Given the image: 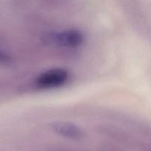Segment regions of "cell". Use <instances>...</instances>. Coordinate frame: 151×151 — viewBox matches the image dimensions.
<instances>
[{
  "mask_svg": "<svg viewBox=\"0 0 151 151\" xmlns=\"http://www.w3.org/2000/svg\"><path fill=\"white\" fill-rule=\"evenodd\" d=\"M69 78L67 71L63 69H52L43 72L36 79V85L40 88H52L63 86Z\"/></svg>",
  "mask_w": 151,
  "mask_h": 151,
  "instance_id": "2",
  "label": "cell"
},
{
  "mask_svg": "<svg viewBox=\"0 0 151 151\" xmlns=\"http://www.w3.org/2000/svg\"><path fill=\"white\" fill-rule=\"evenodd\" d=\"M10 60V58L7 53L0 48V63H7Z\"/></svg>",
  "mask_w": 151,
  "mask_h": 151,
  "instance_id": "4",
  "label": "cell"
},
{
  "mask_svg": "<svg viewBox=\"0 0 151 151\" xmlns=\"http://www.w3.org/2000/svg\"><path fill=\"white\" fill-rule=\"evenodd\" d=\"M84 38L81 31L75 29H66L61 32L50 33L45 37L48 44H55L63 47L75 48L82 44Z\"/></svg>",
  "mask_w": 151,
  "mask_h": 151,
  "instance_id": "1",
  "label": "cell"
},
{
  "mask_svg": "<svg viewBox=\"0 0 151 151\" xmlns=\"http://www.w3.org/2000/svg\"><path fill=\"white\" fill-rule=\"evenodd\" d=\"M52 128L56 134L65 138L79 140L83 138L84 134L80 127L68 122H56L52 125Z\"/></svg>",
  "mask_w": 151,
  "mask_h": 151,
  "instance_id": "3",
  "label": "cell"
}]
</instances>
